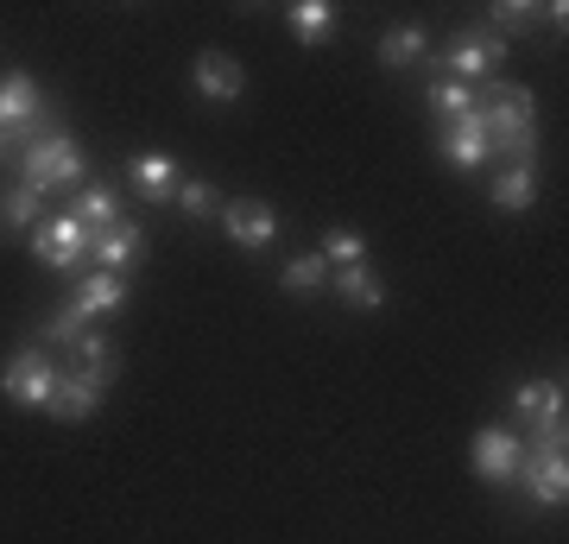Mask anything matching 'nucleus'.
<instances>
[{"label":"nucleus","mask_w":569,"mask_h":544,"mask_svg":"<svg viewBox=\"0 0 569 544\" xmlns=\"http://www.w3.org/2000/svg\"><path fill=\"white\" fill-rule=\"evenodd\" d=\"M20 171H26V184H32L39 197L44 190H58V184H82V146L70 140V133H51V140L26 146Z\"/></svg>","instance_id":"f257e3e1"},{"label":"nucleus","mask_w":569,"mask_h":544,"mask_svg":"<svg viewBox=\"0 0 569 544\" xmlns=\"http://www.w3.org/2000/svg\"><path fill=\"white\" fill-rule=\"evenodd\" d=\"M32 254H39V266H51V273H82V260H89V228H82L77 216H39Z\"/></svg>","instance_id":"f03ea898"},{"label":"nucleus","mask_w":569,"mask_h":544,"mask_svg":"<svg viewBox=\"0 0 569 544\" xmlns=\"http://www.w3.org/2000/svg\"><path fill=\"white\" fill-rule=\"evenodd\" d=\"M512 399H519V412H526V424H531V449H563V386L526 380Z\"/></svg>","instance_id":"7ed1b4c3"},{"label":"nucleus","mask_w":569,"mask_h":544,"mask_svg":"<svg viewBox=\"0 0 569 544\" xmlns=\"http://www.w3.org/2000/svg\"><path fill=\"white\" fill-rule=\"evenodd\" d=\"M0 393H7L13 405L44 412V405H51V393H58V367L44 362L39 348H20V355L7 362V374H0Z\"/></svg>","instance_id":"20e7f679"},{"label":"nucleus","mask_w":569,"mask_h":544,"mask_svg":"<svg viewBox=\"0 0 569 544\" xmlns=\"http://www.w3.org/2000/svg\"><path fill=\"white\" fill-rule=\"evenodd\" d=\"M0 133H26L32 146H39V133H44L39 82L26 77V70H7V77H0Z\"/></svg>","instance_id":"39448f33"},{"label":"nucleus","mask_w":569,"mask_h":544,"mask_svg":"<svg viewBox=\"0 0 569 544\" xmlns=\"http://www.w3.org/2000/svg\"><path fill=\"white\" fill-rule=\"evenodd\" d=\"M500 63H507V39H493V32H462V39L437 58V77L475 82V77H493Z\"/></svg>","instance_id":"423d86ee"},{"label":"nucleus","mask_w":569,"mask_h":544,"mask_svg":"<svg viewBox=\"0 0 569 544\" xmlns=\"http://www.w3.org/2000/svg\"><path fill=\"white\" fill-rule=\"evenodd\" d=\"M102 374H89V367H70V374H58V393H51V418H63V424H82V418H96L102 412Z\"/></svg>","instance_id":"0eeeda50"},{"label":"nucleus","mask_w":569,"mask_h":544,"mask_svg":"<svg viewBox=\"0 0 569 544\" xmlns=\"http://www.w3.org/2000/svg\"><path fill=\"white\" fill-rule=\"evenodd\" d=\"M222 228H228L234 247H253V254H260V247L279 235V216H272V202H260V197H234V202H222Z\"/></svg>","instance_id":"6e6552de"},{"label":"nucleus","mask_w":569,"mask_h":544,"mask_svg":"<svg viewBox=\"0 0 569 544\" xmlns=\"http://www.w3.org/2000/svg\"><path fill=\"white\" fill-rule=\"evenodd\" d=\"M519 437H507L500 424H488V431H475V444H468V463H475V475L481 482H512L519 475Z\"/></svg>","instance_id":"1a4fd4ad"},{"label":"nucleus","mask_w":569,"mask_h":544,"mask_svg":"<svg viewBox=\"0 0 569 544\" xmlns=\"http://www.w3.org/2000/svg\"><path fill=\"white\" fill-rule=\"evenodd\" d=\"M437 152H443V165H456V171H475V165H488V127H481V108L475 115H462V121H443V133H437Z\"/></svg>","instance_id":"9d476101"},{"label":"nucleus","mask_w":569,"mask_h":544,"mask_svg":"<svg viewBox=\"0 0 569 544\" xmlns=\"http://www.w3.org/2000/svg\"><path fill=\"white\" fill-rule=\"evenodd\" d=\"M519 475H526V487H531V501L538 506H563L569 501L563 449H531V456H519Z\"/></svg>","instance_id":"9b49d317"},{"label":"nucleus","mask_w":569,"mask_h":544,"mask_svg":"<svg viewBox=\"0 0 569 544\" xmlns=\"http://www.w3.org/2000/svg\"><path fill=\"white\" fill-rule=\"evenodd\" d=\"M190 77H197V89H203L209 101H234V96L247 89L241 63L228 58V51H203V58L190 63Z\"/></svg>","instance_id":"f8f14e48"},{"label":"nucleus","mask_w":569,"mask_h":544,"mask_svg":"<svg viewBox=\"0 0 569 544\" xmlns=\"http://www.w3.org/2000/svg\"><path fill=\"white\" fill-rule=\"evenodd\" d=\"M133 254H140V228L127 222H114V228H102V235H89V260L102 266V273H121V266H133Z\"/></svg>","instance_id":"ddd939ff"},{"label":"nucleus","mask_w":569,"mask_h":544,"mask_svg":"<svg viewBox=\"0 0 569 544\" xmlns=\"http://www.w3.org/2000/svg\"><path fill=\"white\" fill-rule=\"evenodd\" d=\"M70 304H77L82 317L96 323V317H108V310H121L127 304V285H121V273H89V279H77V291H70Z\"/></svg>","instance_id":"4468645a"},{"label":"nucleus","mask_w":569,"mask_h":544,"mask_svg":"<svg viewBox=\"0 0 569 544\" xmlns=\"http://www.w3.org/2000/svg\"><path fill=\"white\" fill-rule=\"evenodd\" d=\"M127 178H133V190H140V197H152V202H171L178 197V165L164 159V152H140V159L127 165Z\"/></svg>","instance_id":"2eb2a0df"},{"label":"nucleus","mask_w":569,"mask_h":544,"mask_svg":"<svg viewBox=\"0 0 569 544\" xmlns=\"http://www.w3.org/2000/svg\"><path fill=\"white\" fill-rule=\"evenodd\" d=\"M329 285H336V298H342L348 310H380V304H387V285H380V273H367V266H336Z\"/></svg>","instance_id":"dca6fc26"},{"label":"nucleus","mask_w":569,"mask_h":544,"mask_svg":"<svg viewBox=\"0 0 569 544\" xmlns=\"http://www.w3.org/2000/svg\"><path fill=\"white\" fill-rule=\"evenodd\" d=\"M488 197H493V209L519 216V209H531V202H538V171H531V165H507V171L493 178Z\"/></svg>","instance_id":"f3484780"},{"label":"nucleus","mask_w":569,"mask_h":544,"mask_svg":"<svg viewBox=\"0 0 569 544\" xmlns=\"http://www.w3.org/2000/svg\"><path fill=\"white\" fill-rule=\"evenodd\" d=\"M284 20H291V32L305 44H323L336 32V7L329 0H298V7H284Z\"/></svg>","instance_id":"a211bd4d"},{"label":"nucleus","mask_w":569,"mask_h":544,"mask_svg":"<svg viewBox=\"0 0 569 544\" xmlns=\"http://www.w3.org/2000/svg\"><path fill=\"white\" fill-rule=\"evenodd\" d=\"M77 222L89 228V235H102V228L121 222V202H114L108 184H96V190H82V197H77Z\"/></svg>","instance_id":"6ab92c4d"},{"label":"nucleus","mask_w":569,"mask_h":544,"mask_svg":"<svg viewBox=\"0 0 569 544\" xmlns=\"http://www.w3.org/2000/svg\"><path fill=\"white\" fill-rule=\"evenodd\" d=\"M430 108H437L443 121H462V115H475L481 101H475V89H468V82H456V77H437V82H430Z\"/></svg>","instance_id":"aec40b11"},{"label":"nucleus","mask_w":569,"mask_h":544,"mask_svg":"<svg viewBox=\"0 0 569 544\" xmlns=\"http://www.w3.org/2000/svg\"><path fill=\"white\" fill-rule=\"evenodd\" d=\"M39 216H44V197L32 184H20V190L0 197V228H39Z\"/></svg>","instance_id":"412c9836"},{"label":"nucleus","mask_w":569,"mask_h":544,"mask_svg":"<svg viewBox=\"0 0 569 544\" xmlns=\"http://www.w3.org/2000/svg\"><path fill=\"white\" fill-rule=\"evenodd\" d=\"M425 58V32L418 26H392L387 39H380V63L387 70H406V63H418Z\"/></svg>","instance_id":"4be33fe9"},{"label":"nucleus","mask_w":569,"mask_h":544,"mask_svg":"<svg viewBox=\"0 0 569 544\" xmlns=\"http://www.w3.org/2000/svg\"><path fill=\"white\" fill-rule=\"evenodd\" d=\"M70 348H77V367H89V374H102V380L114 374V348H108V336L96 329V323H89V329H82V336H77Z\"/></svg>","instance_id":"5701e85b"},{"label":"nucleus","mask_w":569,"mask_h":544,"mask_svg":"<svg viewBox=\"0 0 569 544\" xmlns=\"http://www.w3.org/2000/svg\"><path fill=\"white\" fill-rule=\"evenodd\" d=\"M323 260H329V273H336V266H367V241L355 235V228H329L323 235Z\"/></svg>","instance_id":"b1692460"},{"label":"nucleus","mask_w":569,"mask_h":544,"mask_svg":"<svg viewBox=\"0 0 569 544\" xmlns=\"http://www.w3.org/2000/svg\"><path fill=\"white\" fill-rule=\"evenodd\" d=\"M183 209V216H216L222 209V197H216V184H203V178H183L178 184V197H171Z\"/></svg>","instance_id":"393cba45"},{"label":"nucleus","mask_w":569,"mask_h":544,"mask_svg":"<svg viewBox=\"0 0 569 544\" xmlns=\"http://www.w3.org/2000/svg\"><path fill=\"white\" fill-rule=\"evenodd\" d=\"M323 279H329V260H323V254H298V260L284 266V285H291V291H317Z\"/></svg>","instance_id":"a878e982"},{"label":"nucleus","mask_w":569,"mask_h":544,"mask_svg":"<svg viewBox=\"0 0 569 544\" xmlns=\"http://www.w3.org/2000/svg\"><path fill=\"white\" fill-rule=\"evenodd\" d=\"M82 329H89V317H82V310H77V304H63V310H58V317H51V323H44V336H51V343H77V336H82Z\"/></svg>","instance_id":"bb28decb"},{"label":"nucleus","mask_w":569,"mask_h":544,"mask_svg":"<svg viewBox=\"0 0 569 544\" xmlns=\"http://www.w3.org/2000/svg\"><path fill=\"white\" fill-rule=\"evenodd\" d=\"M526 20H545V7H526V0H507V7H493V26H500V32H512V26H526Z\"/></svg>","instance_id":"cd10ccee"}]
</instances>
